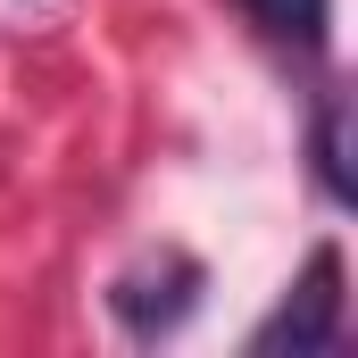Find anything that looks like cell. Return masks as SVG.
Here are the masks:
<instances>
[{"label":"cell","instance_id":"6da1fadb","mask_svg":"<svg viewBox=\"0 0 358 358\" xmlns=\"http://www.w3.org/2000/svg\"><path fill=\"white\" fill-rule=\"evenodd\" d=\"M342 342V250L325 242L317 259H308V275L283 292V308H275L267 325L250 334V350H334Z\"/></svg>","mask_w":358,"mask_h":358},{"label":"cell","instance_id":"7a4b0ae2","mask_svg":"<svg viewBox=\"0 0 358 358\" xmlns=\"http://www.w3.org/2000/svg\"><path fill=\"white\" fill-rule=\"evenodd\" d=\"M108 308L125 317L134 342H159V334H176L183 317L200 308V267H192V259H167L159 275H150V267H142V275H117Z\"/></svg>","mask_w":358,"mask_h":358},{"label":"cell","instance_id":"3957f363","mask_svg":"<svg viewBox=\"0 0 358 358\" xmlns=\"http://www.w3.org/2000/svg\"><path fill=\"white\" fill-rule=\"evenodd\" d=\"M342 125H350V100L334 92V100L317 108V176H325L334 200H350V159H342V150H350V134H342Z\"/></svg>","mask_w":358,"mask_h":358},{"label":"cell","instance_id":"277c9868","mask_svg":"<svg viewBox=\"0 0 358 358\" xmlns=\"http://www.w3.org/2000/svg\"><path fill=\"white\" fill-rule=\"evenodd\" d=\"M242 8H250L267 34H283V42H308V50L325 42V17H334V0H242Z\"/></svg>","mask_w":358,"mask_h":358}]
</instances>
